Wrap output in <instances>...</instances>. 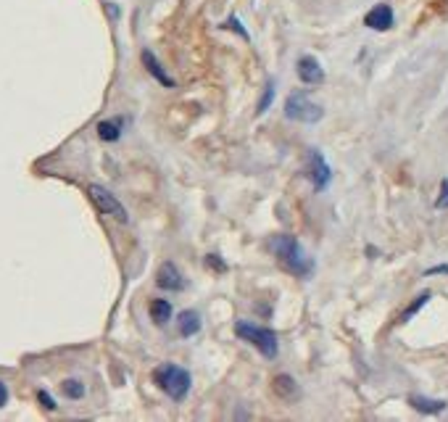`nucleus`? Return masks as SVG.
<instances>
[{
    "label": "nucleus",
    "instance_id": "nucleus-2",
    "mask_svg": "<svg viewBox=\"0 0 448 422\" xmlns=\"http://www.w3.org/2000/svg\"><path fill=\"white\" fill-rule=\"evenodd\" d=\"M154 380L172 401H182L190 393V386H193L190 372L179 364H161L154 372Z\"/></svg>",
    "mask_w": 448,
    "mask_h": 422
},
{
    "label": "nucleus",
    "instance_id": "nucleus-10",
    "mask_svg": "<svg viewBox=\"0 0 448 422\" xmlns=\"http://www.w3.org/2000/svg\"><path fill=\"white\" fill-rule=\"evenodd\" d=\"M364 24L369 29H375V32H388L390 27H393V8L385 6V3H380V6H375L364 16Z\"/></svg>",
    "mask_w": 448,
    "mask_h": 422
},
{
    "label": "nucleus",
    "instance_id": "nucleus-11",
    "mask_svg": "<svg viewBox=\"0 0 448 422\" xmlns=\"http://www.w3.org/2000/svg\"><path fill=\"white\" fill-rule=\"evenodd\" d=\"M140 59H142V66L148 69V74L154 77L156 82L164 84V87H174V80H172V77H169V74L164 72V66H161V61H158V59L154 56V50H142Z\"/></svg>",
    "mask_w": 448,
    "mask_h": 422
},
{
    "label": "nucleus",
    "instance_id": "nucleus-22",
    "mask_svg": "<svg viewBox=\"0 0 448 422\" xmlns=\"http://www.w3.org/2000/svg\"><path fill=\"white\" fill-rule=\"evenodd\" d=\"M37 401H40V404H43V407H45L47 412L56 409V401H53V396H50L47 391H40V393H37Z\"/></svg>",
    "mask_w": 448,
    "mask_h": 422
},
{
    "label": "nucleus",
    "instance_id": "nucleus-8",
    "mask_svg": "<svg viewBox=\"0 0 448 422\" xmlns=\"http://www.w3.org/2000/svg\"><path fill=\"white\" fill-rule=\"evenodd\" d=\"M298 80L304 84H322L324 82V69L319 66V61L314 56H301L298 59Z\"/></svg>",
    "mask_w": 448,
    "mask_h": 422
},
{
    "label": "nucleus",
    "instance_id": "nucleus-13",
    "mask_svg": "<svg viewBox=\"0 0 448 422\" xmlns=\"http://www.w3.org/2000/svg\"><path fill=\"white\" fill-rule=\"evenodd\" d=\"M409 404H412L417 412H425V414H438V412L446 409V401L443 398H427V396H409Z\"/></svg>",
    "mask_w": 448,
    "mask_h": 422
},
{
    "label": "nucleus",
    "instance_id": "nucleus-7",
    "mask_svg": "<svg viewBox=\"0 0 448 422\" xmlns=\"http://www.w3.org/2000/svg\"><path fill=\"white\" fill-rule=\"evenodd\" d=\"M156 285L161 290H185V278H182V272H179L177 266L172 264V262H164L161 269H158V275H156Z\"/></svg>",
    "mask_w": 448,
    "mask_h": 422
},
{
    "label": "nucleus",
    "instance_id": "nucleus-4",
    "mask_svg": "<svg viewBox=\"0 0 448 422\" xmlns=\"http://www.w3.org/2000/svg\"><path fill=\"white\" fill-rule=\"evenodd\" d=\"M285 116L298 124H317L324 119V109L319 106L317 100H311L308 93H290L285 100Z\"/></svg>",
    "mask_w": 448,
    "mask_h": 422
},
{
    "label": "nucleus",
    "instance_id": "nucleus-6",
    "mask_svg": "<svg viewBox=\"0 0 448 422\" xmlns=\"http://www.w3.org/2000/svg\"><path fill=\"white\" fill-rule=\"evenodd\" d=\"M308 180H311V185H314V190L317 193H322L327 185H330L332 180V172H330V164L324 161V156L319 153V151H311L308 153Z\"/></svg>",
    "mask_w": 448,
    "mask_h": 422
},
{
    "label": "nucleus",
    "instance_id": "nucleus-1",
    "mask_svg": "<svg viewBox=\"0 0 448 422\" xmlns=\"http://www.w3.org/2000/svg\"><path fill=\"white\" fill-rule=\"evenodd\" d=\"M269 251L271 256L283 264V269H288V272H293L295 278H308L311 272H314V262L308 259L306 253H304V248H301V243L295 241L293 235H288V232H283V235H274V238H269Z\"/></svg>",
    "mask_w": 448,
    "mask_h": 422
},
{
    "label": "nucleus",
    "instance_id": "nucleus-21",
    "mask_svg": "<svg viewBox=\"0 0 448 422\" xmlns=\"http://www.w3.org/2000/svg\"><path fill=\"white\" fill-rule=\"evenodd\" d=\"M435 206L438 209H448V180L440 182V195H438Z\"/></svg>",
    "mask_w": 448,
    "mask_h": 422
},
{
    "label": "nucleus",
    "instance_id": "nucleus-3",
    "mask_svg": "<svg viewBox=\"0 0 448 422\" xmlns=\"http://www.w3.org/2000/svg\"><path fill=\"white\" fill-rule=\"evenodd\" d=\"M235 336L240 340L251 343L267 359H274L277 351H280V340H277L274 330H269V327H259L253 325V322H235Z\"/></svg>",
    "mask_w": 448,
    "mask_h": 422
},
{
    "label": "nucleus",
    "instance_id": "nucleus-23",
    "mask_svg": "<svg viewBox=\"0 0 448 422\" xmlns=\"http://www.w3.org/2000/svg\"><path fill=\"white\" fill-rule=\"evenodd\" d=\"M425 275H427V278H430V275H448V264H438V266H430V269H427Z\"/></svg>",
    "mask_w": 448,
    "mask_h": 422
},
{
    "label": "nucleus",
    "instance_id": "nucleus-14",
    "mask_svg": "<svg viewBox=\"0 0 448 422\" xmlns=\"http://www.w3.org/2000/svg\"><path fill=\"white\" fill-rule=\"evenodd\" d=\"M148 312H151V319H154L156 325H166L169 319H172V303L164 301V299H156V301H151V306H148Z\"/></svg>",
    "mask_w": 448,
    "mask_h": 422
},
{
    "label": "nucleus",
    "instance_id": "nucleus-12",
    "mask_svg": "<svg viewBox=\"0 0 448 422\" xmlns=\"http://www.w3.org/2000/svg\"><path fill=\"white\" fill-rule=\"evenodd\" d=\"M201 327H203V322H201V314L198 312L185 309V312L177 314V330H179V336L182 338L198 336V333H201Z\"/></svg>",
    "mask_w": 448,
    "mask_h": 422
},
{
    "label": "nucleus",
    "instance_id": "nucleus-17",
    "mask_svg": "<svg viewBox=\"0 0 448 422\" xmlns=\"http://www.w3.org/2000/svg\"><path fill=\"white\" fill-rule=\"evenodd\" d=\"M274 103V82H267V87H264V96H261L259 100V109H256V114H267L269 111V106Z\"/></svg>",
    "mask_w": 448,
    "mask_h": 422
},
{
    "label": "nucleus",
    "instance_id": "nucleus-16",
    "mask_svg": "<svg viewBox=\"0 0 448 422\" xmlns=\"http://www.w3.org/2000/svg\"><path fill=\"white\" fill-rule=\"evenodd\" d=\"M430 299H433V293H430V290H422V293H419V296H417V299L412 301V306H409V309H406V312L401 314V322H409L414 314L419 312V309H422V306H425V303L430 301Z\"/></svg>",
    "mask_w": 448,
    "mask_h": 422
},
{
    "label": "nucleus",
    "instance_id": "nucleus-9",
    "mask_svg": "<svg viewBox=\"0 0 448 422\" xmlns=\"http://www.w3.org/2000/svg\"><path fill=\"white\" fill-rule=\"evenodd\" d=\"M271 391L277 393V398H283L288 404H295L301 398V386L295 383V377H290V375H277L271 380Z\"/></svg>",
    "mask_w": 448,
    "mask_h": 422
},
{
    "label": "nucleus",
    "instance_id": "nucleus-18",
    "mask_svg": "<svg viewBox=\"0 0 448 422\" xmlns=\"http://www.w3.org/2000/svg\"><path fill=\"white\" fill-rule=\"evenodd\" d=\"M61 388H64V393H66L69 398H82L84 396V386L80 383V380H64Z\"/></svg>",
    "mask_w": 448,
    "mask_h": 422
},
{
    "label": "nucleus",
    "instance_id": "nucleus-15",
    "mask_svg": "<svg viewBox=\"0 0 448 422\" xmlns=\"http://www.w3.org/2000/svg\"><path fill=\"white\" fill-rule=\"evenodd\" d=\"M98 137L106 140V143H114L121 137V119H106L98 124Z\"/></svg>",
    "mask_w": 448,
    "mask_h": 422
},
{
    "label": "nucleus",
    "instance_id": "nucleus-19",
    "mask_svg": "<svg viewBox=\"0 0 448 422\" xmlns=\"http://www.w3.org/2000/svg\"><path fill=\"white\" fill-rule=\"evenodd\" d=\"M224 29H232V32H237V35L243 37V40H251V35H248L246 32V27H243V22H240V19H237V16H230V19H227V22H224Z\"/></svg>",
    "mask_w": 448,
    "mask_h": 422
},
{
    "label": "nucleus",
    "instance_id": "nucleus-5",
    "mask_svg": "<svg viewBox=\"0 0 448 422\" xmlns=\"http://www.w3.org/2000/svg\"><path fill=\"white\" fill-rule=\"evenodd\" d=\"M87 193H90V198H93V204L98 206V211H100V214L114 217L117 222H121V225H127V222H130L127 209H124L117 195L111 193V190H106L103 185H90V188H87Z\"/></svg>",
    "mask_w": 448,
    "mask_h": 422
},
{
    "label": "nucleus",
    "instance_id": "nucleus-20",
    "mask_svg": "<svg viewBox=\"0 0 448 422\" xmlns=\"http://www.w3.org/2000/svg\"><path fill=\"white\" fill-rule=\"evenodd\" d=\"M206 266H209L211 272H227V269H230L227 262H224L222 256H216V253H209V256H206Z\"/></svg>",
    "mask_w": 448,
    "mask_h": 422
},
{
    "label": "nucleus",
    "instance_id": "nucleus-24",
    "mask_svg": "<svg viewBox=\"0 0 448 422\" xmlns=\"http://www.w3.org/2000/svg\"><path fill=\"white\" fill-rule=\"evenodd\" d=\"M6 401H8V388L0 380V407H6Z\"/></svg>",
    "mask_w": 448,
    "mask_h": 422
}]
</instances>
